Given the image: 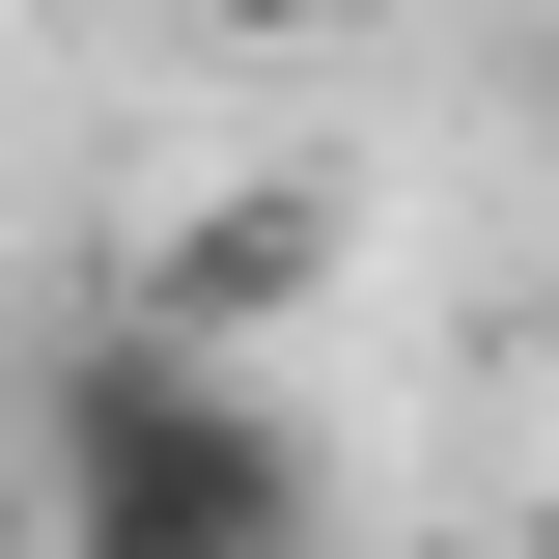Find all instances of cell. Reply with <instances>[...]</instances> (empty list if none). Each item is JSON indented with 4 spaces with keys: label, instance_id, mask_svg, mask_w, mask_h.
<instances>
[{
    "label": "cell",
    "instance_id": "3957f363",
    "mask_svg": "<svg viewBox=\"0 0 559 559\" xmlns=\"http://www.w3.org/2000/svg\"><path fill=\"white\" fill-rule=\"evenodd\" d=\"M168 28H197V57H308L336 0H168Z\"/></svg>",
    "mask_w": 559,
    "mask_h": 559
},
{
    "label": "cell",
    "instance_id": "6da1fadb",
    "mask_svg": "<svg viewBox=\"0 0 559 559\" xmlns=\"http://www.w3.org/2000/svg\"><path fill=\"white\" fill-rule=\"evenodd\" d=\"M28 503H57V559H336V448H308V392L140 336V308L28 364Z\"/></svg>",
    "mask_w": 559,
    "mask_h": 559
},
{
    "label": "cell",
    "instance_id": "7a4b0ae2",
    "mask_svg": "<svg viewBox=\"0 0 559 559\" xmlns=\"http://www.w3.org/2000/svg\"><path fill=\"white\" fill-rule=\"evenodd\" d=\"M308 280H336V197H308V168H224V197L168 224V252H140V336H197V364H252L280 308H308Z\"/></svg>",
    "mask_w": 559,
    "mask_h": 559
}]
</instances>
